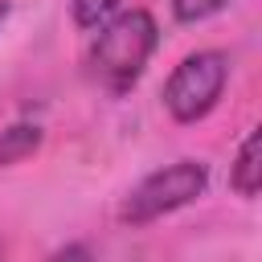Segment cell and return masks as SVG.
Masks as SVG:
<instances>
[{
	"mask_svg": "<svg viewBox=\"0 0 262 262\" xmlns=\"http://www.w3.org/2000/svg\"><path fill=\"white\" fill-rule=\"evenodd\" d=\"M156 45H160V29H156L151 12H143V8L119 12L90 41V74L111 90H127L139 82Z\"/></svg>",
	"mask_w": 262,
	"mask_h": 262,
	"instance_id": "cell-1",
	"label": "cell"
},
{
	"mask_svg": "<svg viewBox=\"0 0 262 262\" xmlns=\"http://www.w3.org/2000/svg\"><path fill=\"white\" fill-rule=\"evenodd\" d=\"M205 188H209V168L201 160H176V164H164L151 176H143L127 192L119 217L131 221V225H147V221H160L164 213L192 205Z\"/></svg>",
	"mask_w": 262,
	"mask_h": 262,
	"instance_id": "cell-2",
	"label": "cell"
},
{
	"mask_svg": "<svg viewBox=\"0 0 262 262\" xmlns=\"http://www.w3.org/2000/svg\"><path fill=\"white\" fill-rule=\"evenodd\" d=\"M225 82H229V57L221 49H196L168 74L164 106L176 123H196L221 102Z\"/></svg>",
	"mask_w": 262,
	"mask_h": 262,
	"instance_id": "cell-3",
	"label": "cell"
},
{
	"mask_svg": "<svg viewBox=\"0 0 262 262\" xmlns=\"http://www.w3.org/2000/svg\"><path fill=\"white\" fill-rule=\"evenodd\" d=\"M229 188L237 196H258L262 188V131H246L242 147H237V160L229 168Z\"/></svg>",
	"mask_w": 262,
	"mask_h": 262,
	"instance_id": "cell-4",
	"label": "cell"
},
{
	"mask_svg": "<svg viewBox=\"0 0 262 262\" xmlns=\"http://www.w3.org/2000/svg\"><path fill=\"white\" fill-rule=\"evenodd\" d=\"M41 147V127L37 123H12L8 131H0V164H16L25 156H33Z\"/></svg>",
	"mask_w": 262,
	"mask_h": 262,
	"instance_id": "cell-5",
	"label": "cell"
},
{
	"mask_svg": "<svg viewBox=\"0 0 262 262\" xmlns=\"http://www.w3.org/2000/svg\"><path fill=\"white\" fill-rule=\"evenodd\" d=\"M229 0H172V16L180 25H196V20H209L225 8Z\"/></svg>",
	"mask_w": 262,
	"mask_h": 262,
	"instance_id": "cell-6",
	"label": "cell"
},
{
	"mask_svg": "<svg viewBox=\"0 0 262 262\" xmlns=\"http://www.w3.org/2000/svg\"><path fill=\"white\" fill-rule=\"evenodd\" d=\"M115 4H119V0H70V12H74V25L94 29L102 16L115 12Z\"/></svg>",
	"mask_w": 262,
	"mask_h": 262,
	"instance_id": "cell-7",
	"label": "cell"
},
{
	"mask_svg": "<svg viewBox=\"0 0 262 262\" xmlns=\"http://www.w3.org/2000/svg\"><path fill=\"white\" fill-rule=\"evenodd\" d=\"M4 16H8V0H0V20H4Z\"/></svg>",
	"mask_w": 262,
	"mask_h": 262,
	"instance_id": "cell-8",
	"label": "cell"
}]
</instances>
